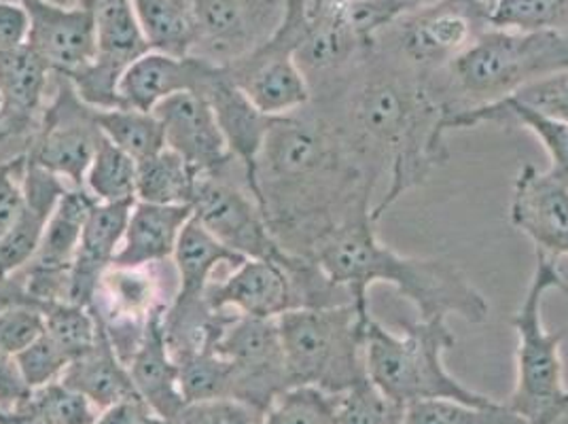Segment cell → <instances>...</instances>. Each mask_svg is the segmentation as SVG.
<instances>
[{"instance_id": "5", "label": "cell", "mask_w": 568, "mask_h": 424, "mask_svg": "<svg viewBox=\"0 0 568 424\" xmlns=\"http://www.w3.org/2000/svg\"><path fill=\"white\" fill-rule=\"evenodd\" d=\"M456 344L448 321H418L403 333L386 330L376 319L365 327V370L369 382L397 405L452 400L488 407L497 403L452 376L444 354Z\"/></svg>"}, {"instance_id": "14", "label": "cell", "mask_w": 568, "mask_h": 424, "mask_svg": "<svg viewBox=\"0 0 568 424\" xmlns=\"http://www.w3.org/2000/svg\"><path fill=\"white\" fill-rule=\"evenodd\" d=\"M511 225L530 238L537 253L568 258V179L551 168L526 164L518 172L509 204Z\"/></svg>"}, {"instance_id": "53", "label": "cell", "mask_w": 568, "mask_h": 424, "mask_svg": "<svg viewBox=\"0 0 568 424\" xmlns=\"http://www.w3.org/2000/svg\"><path fill=\"white\" fill-rule=\"evenodd\" d=\"M48 2L62 4V7H79V4H81V0H48Z\"/></svg>"}, {"instance_id": "35", "label": "cell", "mask_w": 568, "mask_h": 424, "mask_svg": "<svg viewBox=\"0 0 568 424\" xmlns=\"http://www.w3.org/2000/svg\"><path fill=\"white\" fill-rule=\"evenodd\" d=\"M179 363V384L185 403L232 397V363L214 351L190 354Z\"/></svg>"}, {"instance_id": "45", "label": "cell", "mask_w": 568, "mask_h": 424, "mask_svg": "<svg viewBox=\"0 0 568 424\" xmlns=\"http://www.w3.org/2000/svg\"><path fill=\"white\" fill-rule=\"evenodd\" d=\"M423 4L425 0H351V11L358 34L369 46H374V39L382 30L420 9Z\"/></svg>"}, {"instance_id": "46", "label": "cell", "mask_w": 568, "mask_h": 424, "mask_svg": "<svg viewBox=\"0 0 568 424\" xmlns=\"http://www.w3.org/2000/svg\"><path fill=\"white\" fill-rule=\"evenodd\" d=\"M26 155L0 164V238L13 225L24 206L22 176L26 170Z\"/></svg>"}, {"instance_id": "52", "label": "cell", "mask_w": 568, "mask_h": 424, "mask_svg": "<svg viewBox=\"0 0 568 424\" xmlns=\"http://www.w3.org/2000/svg\"><path fill=\"white\" fill-rule=\"evenodd\" d=\"M141 424H174V421H168V418H162V416H158V414H153V412H144L142 414Z\"/></svg>"}, {"instance_id": "55", "label": "cell", "mask_w": 568, "mask_h": 424, "mask_svg": "<svg viewBox=\"0 0 568 424\" xmlns=\"http://www.w3.org/2000/svg\"><path fill=\"white\" fill-rule=\"evenodd\" d=\"M0 107H2V100H0Z\"/></svg>"}, {"instance_id": "18", "label": "cell", "mask_w": 568, "mask_h": 424, "mask_svg": "<svg viewBox=\"0 0 568 424\" xmlns=\"http://www.w3.org/2000/svg\"><path fill=\"white\" fill-rule=\"evenodd\" d=\"M197 94L204 95L213 107L219 128L227 142V149L244 170L246 191H251V195L260 202L257 162H260L261 149L267 137V130L272 125V119L265 118L237 88L230 72L219 67H213V71L209 72Z\"/></svg>"}, {"instance_id": "38", "label": "cell", "mask_w": 568, "mask_h": 424, "mask_svg": "<svg viewBox=\"0 0 568 424\" xmlns=\"http://www.w3.org/2000/svg\"><path fill=\"white\" fill-rule=\"evenodd\" d=\"M20 410L43 424H95L100 412L92 401L62 380L32 391Z\"/></svg>"}, {"instance_id": "26", "label": "cell", "mask_w": 568, "mask_h": 424, "mask_svg": "<svg viewBox=\"0 0 568 424\" xmlns=\"http://www.w3.org/2000/svg\"><path fill=\"white\" fill-rule=\"evenodd\" d=\"M94 20L98 69L119 79L134 60L151 51L132 0H95Z\"/></svg>"}, {"instance_id": "21", "label": "cell", "mask_w": 568, "mask_h": 424, "mask_svg": "<svg viewBox=\"0 0 568 424\" xmlns=\"http://www.w3.org/2000/svg\"><path fill=\"white\" fill-rule=\"evenodd\" d=\"M213 71V64L193 55H170L146 51L121 72L118 83L119 104L153 113L160 102L181 92H197Z\"/></svg>"}, {"instance_id": "4", "label": "cell", "mask_w": 568, "mask_h": 424, "mask_svg": "<svg viewBox=\"0 0 568 424\" xmlns=\"http://www.w3.org/2000/svg\"><path fill=\"white\" fill-rule=\"evenodd\" d=\"M567 69L568 32L488 28L444 71L426 81L448 121L497 104L545 74Z\"/></svg>"}, {"instance_id": "56", "label": "cell", "mask_w": 568, "mask_h": 424, "mask_svg": "<svg viewBox=\"0 0 568 424\" xmlns=\"http://www.w3.org/2000/svg\"><path fill=\"white\" fill-rule=\"evenodd\" d=\"M0 2H4V0H0Z\"/></svg>"}, {"instance_id": "13", "label": "cell", "mask_w": 568, "mask_h": 424, "mask_svg": "<svg viewBox=\"0 0 568 424\" xmlns=\"http://www.w3.org/2000/svg\"><path fill=\"white\" fill-rule=\"evenodd\" d=\"M225 71L265 118L295 115L312 104L308 77L297 67L281 26L270 41Z\"/></svg>"}, {"instance_id": "31", "label": "cell", "mask_w": 568, "mask_h": 424, "mask_svg": "<svg viewBox=\"0 0 568 424\" xmlns=\"http://www.w3.org/2000/svg\"><path fill=\"white\" fill-rule=\"evenodd\" d=\"M132 4L153 51L190 55L193 0H132Z\"/></svg>"}, {"instance_id": "48", "label": "cell", "mask_w": 568, "mask_h": 424, "mask_svg": "<svg viewBox=\"0 0 568 424\" xmlns=\"http://www.w3.org/2000/svg\"><path fill=\"white\" fill-rule=\"evenodd\" d=\"M28 32H30V18L22 0L0 2V51L26 46Z\"/></svg>"}, {"instance_id": "6", "label": "cell", "mask_w": 568, "mask_h": 424, "mask_svg": "<svg viewBox=\"0 0 568 424\" xmlns=\"http://www.w3.org/2000/svg\"><path fill=\"white\" fill-rule=\"evenodd\" d=\"M549 291H560L568 300V283L558 261L537 253L532 279L511 319L518 333L516 386L511 397L505 401L526 424H558L568 414V388L560 353L565 331L545 330L541 314Z\"/></svg>"}, {"instance_id": "41", "label": "cell", "mask_w": 568, "mask_h": 424, "mask_svg": "<svg viewBox=\"0 0 568 424\" xmlns=\"http://www.w3.org/2000/svg\"><path fill=\"white\" fill-rule=\"evenodd\" d=\"M16 361L30 391H37L51 382L62 380L71 363V359L49 337L48 333H43L22 353L16 354Z\"/></svg>"}, {"instance_id": "33", "label": "cell", "mask_w": 568, "mask_h": 424, "mask_svg": "<svg viewBox=\"0 0 568 424\" xmlns=\"http://www.w3.org/2000/svg\"><path fill=\"white\" fill-rule=\"evenodd\" d=\"M136 172L139 162L134 158L102 139L85 174L83 189H88L95 202L102 204L136 202Z\"/></svg>"}, {"instance_id": "16", "label": "cell", "mask_w": 568, "mask_h": 424, "mask_svg": "<svg viewBox=\"0 0 568 424\" xmlns=\"http://www.w3.org/2000/svg\"><path fill=\"white\" fill-rule=\"evenodd\" d=\"M304 258H297L293 265L272 260H244L232 274L219 284L206 289V304L213 310H232L242 316L276 321L284 312L302 307L293 270Z\"/></svg>"}, {"instance_id": "24", "label": "cell", "mask_w": 568, "mask_h": 424, "mask_svg": "<svg viewBox=\"0 0 568 424\" xmlns=\"http://www.w3.org/2000/svg\"><path fill=\"white\" fill-rule=\"evenodd\" d=\"M191 216L193 209L190 204L164 206L136 200L113 265L151 267L170 260Z\"/></svg>"}, {"instance_id": "19", "label": "cell", "mask_w": 568, "mask_h": 424, "mask_svg": "<svg viewBox=\"0 0 568 424\" xmlns=\"http://www.w3.org/2000/svg\"><path fill=\"white\" fill-rule=\"evenodd\" d=\"M132 206L134 202H119V204L95 202L94 209L85 221L83 236L69 270L64 302L85 307L94 306L100 281L106 274V270L113 267L118 258Z\"/></svg>"}, {"instance_id": "49", "label": "cell", "mask_w": 568, "mask_h": 424, "mask_svg": "<svg viewBox=\"0 0 568 424\" xmlns=\"http://www.w3.org/2000/svg\"><path fill=\"white\" fill-rule=\"evenodd\" d=\"M146 412L139 397L123 400L98 412L95 424H141L142 414Z\"/></svg>"}, {"instance_id": "23", "label": "cell", "mask_w": 568, "mask_h": 424, "mask_svg": "<svg viewBox=\"0 0 568 424\" xmlns=\"http://www.w3.org/2000/svg\"><path fill=\"white\" fill-rule=\"evenodd\" d=\"M164 312L166 306H160L149 316L141 346L128 363V370L144 407L174 421L185 407V400L179 384V363L170 353L164 335Z\"/></svg>"}, {"instance_id": "25", "label": "cell", "mask_w": 568, "mask_h": 424, "mask_svg": "<svg viewBox=\"0 0 568 424\" xmlns=\"http://www.w3.org/2000/svg\"><path fill=\"white\" fill-rule=\"evenodd\" d=\"M62 382L72 391L92 401L98 410L115 405L119 401L134 400L136 388L128 365L113 351L104 327L90 353L77 356L69 363Z\"/></svg>"}, {"instance_id": "20", "label": "cell", "mask_w": 568, "mask_h": 424, "mask_svg": "<svg viewBox=\"0 0 568 424\" xmlns=\"http://www.w3.org/2000/svg\"><path fill=\"white\" fill-rule=\"evenodd\" d=\"M22 189L24 206L7 234L0 238V281L16 276L34 260L49 216L71 185L45 168L26 162Z\"/></svg>"}, {"instance_id": "32", "label": "cell", "mask_w": 568, "mask_h": 424, "mask_svg": "<svg viewBox=\"0 0 568 424\" xmlns=\"http://www.w3.org/2000/svg\"><path fill=\"white\" fill-rule=\"evenodd\" d=\"M94 119L102 137L136 162L166 149L164 128L155 113L118 107L104 111L94 109Z\"/></svg>"}, {"instance_id": "29", "label": "cell", "mask_w": 568, "mask_h": 424, "mask_svg": "<svg viewBox=\"0 0 568 424\" xmlns=\"http://www.w3.org/2000/svg\"><path fill=\"white\" fill-rule=\"evenodd\" d=\"M160 284L149 267L113 265L102 276L95 293L94 310L102 323L149 321L158 302Z\"/></svg>"}, {"instance_id": "9", "label": "cell", "mask_w": 568, "mask_h": 424, "mask_svg": "<svg viewBox=\"0 0 568 424\" xmlns=\"http://www.w3.org/2000/svg\"><path fill=\"white\" fill-rule=\"evenodd\" d=\"M286 0H193L190 55L219 69L260 49L283 22Z\"/></svg>"}, {"instance_id": "28", "label": "cell", "mask_w": 568, "mask_h": 424, "mask_svg": "<svg viewBox=\"0 0 568 424\" xmlns=\"http://www.w3.org/2000/svg\"><path fill=\"white\" fill-rule=\"evenodd\" d=\"M481 123H497L503 128H526L539 141L544 142L545 151L551 160V170L568 179V123L539 115L511 98H505L497 104L469 111L446 121V132L475 128Z\"/></svg>"}, {"instance_id": "34", "label": "cell", "mask_w": 568, "mask_h": 424, "mask_svg": "<svg viewBox=\"0 0 568 424\" xmlns=\"http://www.w3.org/2000/svg\"><path fill=\"white\" fill-rule=\"evenodd\" d=\"M43 314L45 333L71 361L94 349L102 331V323L92 307L60 300L43 304Z\"/></svg>"}, {"instance_id": "37", "label": "cell", "mask_w": 568, "mask_h": 424, "mask_svg": "<svg viewBox=\"0 0 568 424\" xmlns=\"http://www.w3.org/2000/svg\"><path fill=\"white\" fill-rule=\"evenodd\" d=\"M490 26L521 32H568V0H495Z\"/></svg>"}, {"instance_id": "8", "label": "cell", "mask_w": 568, "mask_h": 424, "mask_svg": "<svg viewBox=\"0 0 568 424\" xmlns=\"http://www.w3.org/2000/svg\"><path fill=\"white\" fill-rule=\"evenodd\" d=\"M490 0H437L382 30L374 48L423 77L444 71L490 26Z\"/></svg>"}, {"instance_id": "12", "label": "cell", "mask_w": 568, "mask_h": 424, "mask_svg": "<svg viewBox=\"0 0 568 424\" xmlns=\"http://www.w3.org/2000/svg\"><path fill=\"white\" fill-rule=\"evenodd\" d=\"M234 370L232 397L265 410L288 386L276 321L234 314L213 346Z\"/></svg>"}, {"instance_id": "7", "label": "cell", "mask_w": 568, "mask_h": 424, "mask_svg": "<svg viewBox=\"0 0 568 424\" xmlns=\"http://www.w3.org/2000/svg\"><path fill=\"white\" fill-rule=\"evenodd\" d=\"M372 314L355 304L293 307L276 319L288 386L339 395L367 380L365 327Z\"/></svg>"}, {"instance_id": "27", "label": "cell", "mask_w": 568, "mask_h": 424, "mask_svg": "<svg viewBox=\"0 0 568 424\" xmlns=\"http://www.w3.org/2000/svg\"><path fill=\"white\" fill-rule=\"evenodd\" d=\"M172 260L179 274V291L174 300L191 302L206 295L219 265L237 267L244 258L219 242L195 216H191L176 242Z\"/></svg>"}, {"instance_id": "3", "label": "cell", "mask_w": 568, "mask_h": 424, "mask_svg": "<svg viewBox=\"0 0 568 424\" xmlns=\"http://www.w3.org/2000/svg\"><path fill=\"white\" fill-rule=\"evenodd\" d=\"M372 214L356 216L325 238L310 261L344 289L363 314H369V289L395 286L420 314V321L484 323L490 314L486 297L454 261L409 258L379 242Z\"/></svg>"}, {"instance_id": "1", "label": "cell", "mask_w": 568, "mask_h": 424, "mask_svg": "<svg viewBox=\"0 0 568 424\" xmlns=\"http://www.w3.org/2000/svg\"><path fill=\"white\" fill-rule=\"evenodd\" d=\"M378 179L323 113L304 109L272 119L257 188L261 211L286 253L310 260L335 230L372 214Z\"/></svg>"}, {"instance_id": "15", "label": "cell", "mask_w": 568, "mask_h": 424, "mask_svg": "<svg viewBox=\"0 0 568 424\" xmlns=\"http://www.w3.org/2000/svg\"><path fill=\"white\" fill-rule=\"evenodd\" d=\"M30 18L28 48L53 74L71 77L95 60V20L92 7H62L48 0H22Z\"/></svg>"}, {"instance_id": "47", "label": "cell", "mask_w": 568, "mask_h": 424, "mask_svg": "<svg viewBox=\"0 0 568 424\" xmlns=\"http://www.w3.org/2000/svg\"><path fill=\"white\" fill-rule=\"evenodd\" d=\"M30 386L18 367L16 356L0 353V412H16L30 397Z\"/></svg>"}, {"instance_id": "30", "label": "cell", "mask_w": 568, "mask_h": 424, "mask_svg": "<svg viewBox=\"0 0 568 424\" xmlns=\"http://www.w3.org/2000/svg\"><path fill=\"white\" fill-rule=\"evenodd\" d=\"M197 179L195 170L166 147L139 162L136 200L164 206H191Z\"/></svg>"}, {"instance_id": "10", "label": "cell", "mask_w": 568, "mask_h": 424, "mask_svg": "<svg viewBox=\"0 0 568 424\" xmlns=\"http://www.w3.org/2000/svg\"><path fill=\"white\" fill-rule=\"evenodd\" d=\"M191 209L193 216L219 242L244 260H272L284 265H293L297 261L274 236L260 202L251 191L232 188L219 176H200Z\"/></svg>"}, {"instance_id": "43", "label": "cell", "mask_w": 568, "mask_h": 424, "mask_svg": "<svg viewBox=\"0 0 568 424\" xmlns=\"http://www.w3.org/2000/svg\"><path fill=\"white\" fill-rule=\"evenodd\" d=\"M509 98L539 115L568 123V69L545 74Z\"/></svg>"}, {"instance_id": "11", "label": "cell", "mask_w": 568, "mask_h": 424, "mask_svg": "<svg viewBox=\"0 0 568 424\" xmlns=\"http://www.w3.org/2000/svg\"><path fill=\"white\" fill-rule=\"evenodd\" d=\"M58 79V95L37 128L26 158L30 164L41 165L64 179L72 188H83L104 137L95 123L94 109L77 95L69 79L60 74Z\"/></svg>"}, {"instance_id": "36", "label": "cell", "mask_w": 568, "mask_h": 424, "mask_svg": "<svg viewBox=\"0 0 568 424\" xmlns=\"http://www.w3.org/2000/svg\"><path fill=\"white\" fill-rule=\"evenodd\" d=\"M403 424H526L505 403L488 407L467 405L460 401H416L405 405Z\"/></svg>"}, {"instance_id": "44", "label": "cell", "mask_w": 568, "mask_h": 424, "mask_svg": "<svg viewBox=\"0 0 568 424\" xmlns=\"http://www.w3.org/2000/svg\"><path fill=\"white\" fill-rule=\"evenodd\" d=\"M263 412L234 397L185 403L174 424H261Z\"/></svg>"}, {"instance_id": "39", "label": "cell", "mask_w": 568, "mask_h": 424, "mask_svg": "<svg viewBox=\"0 0 568 424\" xmlns=\"http://www.w3.org/2000/svg\"><path fill=\"white\" fill-rule=\"evenodd\" d=\"M335 401L318 386H291L272 401L261 424H332Z\"/></svg>"}, {"instance_id": "2", "label": "cell", "mask_w": 568, "mask_h": 424, "mask_svg": "<svg viewBox=\"0 0 568 424\" xmlns=\"http://www.w3.org/2000/svg\"><path fill=\"white\" fill-rule=\"evenodd\" d=\"M316 107L365 164L378 176L388 174V188L372 212L376 223L450 155L446 113L426 77L376 48L333 94L318 98Z\"/></svg>"}, {"instance_id": "42", "label": "cell", "mask_w": 568, "mask_h": 424, "mask_svg": "<svg viewBox=\"0 0 568 424\" xmlns=\"http://www.w3.org/2000/svg\"><path fill=\"white\" fill-rule=\"evenodd\" d=\"M45 333V314L39 304H13L0 310V353L26 351Z\"/></svg>"}, {"instance_id": "17", "label": "cell", "mask_w": 568, "mask_h": 424, "mask_svg": "<svg viewBox=\"0 0 568 424\" xmlns=\"http://www.w3.org/2000/svg\"><path fill=\"white\" fill-rule=\"evenodd\" d=\"M168 149L179 153L197 176H219L234 158L219 128L213 107L197 92H181L160 102L153 111Z\"/></svg>"}, {"instance_id": "40", "label": "cell", "mask_w": 568, "mask_h": 424, "mask_svg": "<svg viewBox=\"0 0 568 424\" xmlns=\"http://www.w3.org/2000/svg\"><path fill=\"white\" fill-rule=\"evenodd\" d=\"M405 407L386 400L367 380L337 395L332 424H403Z\"/></svg>"}, {"instance_id": "50", "label": "cell", "mask_w": 568, "mask_h": 424, "mask_svg": "<svg viewBox=\"0 0 568 424\" xmlns=\"http://www.w3.org/2000/svg\"><path fill=\"white\" fill-rule=\"evenodd\" d=\"M13 304H37L26 293L24 281H22L20 274H16L7 281H0V310L13 306Z\"/></svg>"}, {"instance_id": "51", "label": "cell", "mask_w": 568, "mask_h": 424, "mask_svg": "<svg viewBox=\"0 0 568 424\" xmlns=\"http://www.w3.org/2000/svg\"><path fill=\"white\" fill-rule=\"evenodd\" d=\"M0 424H43L39 423L37 418H32L30 414H26L22 410H18V412H7V414H2L0 412Z\"/></svg>"}, {"instance_id": "54", "label": "cell", "mask_w": 568, "mask_h": 424, "mask_svg": "<svg viewBox=\"0 0 568 424\" xmlns=\"http://www.w3.org/2000/svg\"><path fill=\"white\" fill-rule=\"evenodd\" d=\"M94 2L95 0H81V4H83V7H92V9H94Z\"/></svg>"}, {"instance_id": "22", "label": "cell", "mask_w": 568, "mask_h": 424, "mask_svg": "<svg viewBox=\"0 0 568 424\" xmlns=\"http://www.w3.org/2000/svg\"><path fill=\"white\" fill-rule=\"evenodd\" d=\"M51 74L48 64L28 46L0 51V139L32 132Z\"/></svg>"}]
</instances>
